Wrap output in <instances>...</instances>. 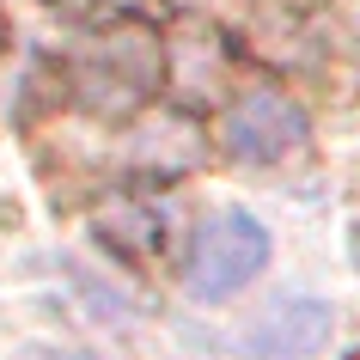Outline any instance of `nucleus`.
I'll use <instances>...</instances> for the list:
<instances>
[{
    "mask_svg": "<svg viewBox=\"0 0 360 360\" xmlns=\"http://www.w3.org/2000/svg\"><path fill=\"white\" fill-rule=\"evenodd\" d=\"M195 153H202V129L177 110H153L129 134V159L147 171H184V165H195Z\"/></svg>",
    "mask_w": 360,
    "mask_h": 360,
    "instance_id": "obj_4",
    "label": "nucleus"
},
{
    "mask_svg": "<svg viewBox=\"0 0 360 360\" xmlns=\"http://www.w3.org/2000/svg\"><path fill=\"white\" fill-rule=\"evenodd\" d=\"M220 141H226V153H238L250 165H269V159H287L305 141V116L275 86H245L232 98V110L220 116Z\"/></svg>",
    "mask_w": 360,
    "mask_h": 360,
    "instance_id": "obj_3",
    "label": "nucleus"
},
{
    "mask_svg": "<svg viewBox=\"0 0 360 360\" xmlns=\"http://www.w3.org/2000/svg\"><path fill=\"white\" fill-rule=\"evenodd\" d=\"M354 263H360V226H354Z\"/></svg>",
    "mask_w": 360,
    "mask_h": 360,
    "instance_id": "obj_5",
    "label": "nucleus"
},
{
    "mask_svg": "<svg viewBox=\"0 0 360 360\" xmlns=\"http://www.w3.org/2000/svg\"><path fill=\"white\" fill-rule=\"evenodd\" d=\"M269 263V232L238 208H220L195 226L190 245V293L195 300H226L238 287L257 281V269Z\"/></svg>",
    "mask_w": 360,
    "mask_h": 360,
    "instance_id": "obj_2",
    "label": "nucleus"
},
{
    "mask_svg": "<svg viewBox=\"0 0 360 360\" xmlns=\"http://www.w3.org/2000/svg\"><path fill=\"white\" fill-rule=\"evenodd\" d=\"M0 37H6V25H0Z\"/></svg>",
    "mask_w": 360,
    "mask_h": 360,
    "instance_id": "obj_6",
    "label": "nucleus"
},
{
    "mask_svg": "<svg viewBox=\"0 0 360 360\" xmlns=\"http://www.w3.org/2000/svg\"><path fill=\"white\" fill-rule=\"evenodd\" d=\"M165 74V61H159V37H153L147 25H110L104 37H92L79 49L74 61V86L79 98L104 116H122V110H141L153 98Z\"/></svg>",
    "mask_w": 360,
    "mask_h": 360,
    "instance_id": "obj_1",
    "label": "nucleus"
}]
</instances>
